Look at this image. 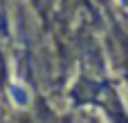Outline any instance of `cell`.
Here are the masks:
<instances>
[{
  "mask_svg": "<svg viewBox=\"0 0 128 123\" xmlns=\"http://www.w3.org/2000/svg\"><path fill=\"white\" fill-rule=\"evenodd\" d=\"M11 99H14V103L20 105V108H27V105H29V94H27V90H25L22 85H11Z\"/></svg>",
  "mask_w": 128,
  "mask_h": 123,
  "instance_id": "cell-1",
  "label": "cell"
}]
</instances>
